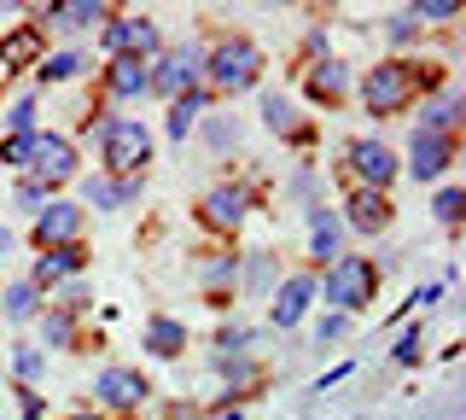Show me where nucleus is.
<instances>
[{
	"instance_id": "nucleus-1",
	"label": "nucleus",
	"mask_w": 466,
	"mask_h": 420,
	"mask_svg": "<svg viewBox=\"0 0 466 420\" xmlns=\"http://www.w3.org/2000/svg\"><path fill=\"white\" fill-rule=\"evenodd\" d=\"M257 77H262V47L251 36H222L210 53H204V82H210L216 94H245V88H257Z\"/></svg>"
},
{
	"instance_id": "nucleus-2",
	"label": "nucleus",
	"mask_w": 466,
	"mask_h": 420,
	"mask_svg": "<svg viewBox=\"0 0 466 420\" xmlns=\"http://www.w3.org/2000/svg\"><path fill=\"white\" fill-rule=\"evenodd\" d=\"M315 292H327L332 315H356V310H368L373 292H379V269L368 257H332L327 274H315Z\"/></svg>"
},
{
	"instance_id": "nucleus-3",
	"label": "nucleus",
	"mask_w": 466,
	"mask_h": 420,
	"mask_svg": "<svg viewBox=\"0 0 466 420\" xmlns=\"http://www.w3.org/2000/svg\"><path fill=\"white\" fill-rule=\"evenodd\" d=\"M99 158H106V176H140V164L152 158V128L140 118H106L94 128Z\"/></svg>"
},
{
	"instance_id": "nucleus-4",
	"label": "nucleus",
	"mask_w": 466,
	"mask_h": 420,
	"mask_svg": "<svg viewBox=\"0 0 466 420\" xmlns=\"http://www.w3.org/2000/svg\"><path fill=\"white\" fill-rule=\"evenodd\" d=\"M414 94H420V65H408V59H385L361 77V106L373 118H397Z\"/></svg>"
},
{
	"instance_id": "nucleus-5",
	"label": "nucleus",
	"mask_w": 466,
	"mask_h": 420,
	"mask_svg": "<svg viewBox=\"0 0 466 420\" xmlns=\"http://www.w3.org/2000/svg\"><path fill=\"white\" fill-rule=\"evenodd\" d=\"M29 169H35V181L53 193V187L76 181V147H70L65 135H53V128H35V140H29Z\"/></svg>"
},
{
	"instance_id": "nucleus-6",
	"label": "nucleus",
	"mask_w": 466,
	"mask_h": 420,
	"mask_svg": "<svg viewBox=\"0 0 466 420\" xmlns=\"http://www.w3.org/2000/svg\"><path fill=\"white\" fill-rule=\"evenodd\" d=\"M198 82H204V47H198V41H187V47H169L164 59L152 65V94L181 99V94H193Z\"/></svg>"
},
{
	"instance_id": "nucleus-7",
	"label": "nucleus",
	"mask_w": 466,
	"mask_h": 420,
	"mask_svg": "<svg viewBox=\"0 0 466 420\" xmlns=\"http://www.w3.org/2000/svg\"><path fill=\"white\" fill-rule=\"evenodd\" d=\"M111 59H157V24L152 18H135V12H123V18H106V30H99Z\"/></svg>"
},
{
	"instance_id": "nucleus-8",
	"label": "nucleus",
	"mask_w": 466,
	"mask_h": 420,
	"mask_svg": "<svg viewBox=\"0 0 466 420\" xmlns=\"http://www.w3.org/2000/svg\"><path fill=\"white\" fill-rule=\"evenodd\" d=\"M146 397H152V385H146L140 368H99V380H94V403H99V409L135 415V409H146Z\"/></svg>"
},
{
	"instance_id": "nucleus-9",
	"label": "nucleus",
	"mask_w": 466,
	"mask_h": 420,
	"mask_svg": "<svg viewBox=\"0 0 466 420\" xmlns=\"http://www.w3.org/2000/svg\"><path fill=\"white\" fill-rule=\"evenodd\" d=\"M245 216H251V193L245 187H210V193L198 199V222L210 228V234H239L245 228Z\"/></svg>"
},
{
	"instance_id": "nucleus-10",
	"label": "nucleus",
	"mask_w": 466,
	"mask_h": 420,
	"mask_svg": "<svg viewBox=\"0 0 466 420\" xmlns=\"http://www.w3.org/2000/svg\"><path fill=\"white\" fill-rule=\"evenodd\" d=\"M350 176L356 187H368V193H385L390 181H397V152L385 147V140H350Z\"/></svg>"
},
{
	"instance_id": "nucleus-11",
	"label": "nucleus",
	"mask_w": 466,
	"mask_h": 420,
	"mask_svg": "<svg viewBox=\"0 0 466 420\" xmlns=\"http://www.w3.org/2000/svg\"><path fill=\"white\" fill-rule=\"evenodd\" d=\"M35 245H41V251L82 245V205H70V199H47V210L35 216Z\"/></svg>"
},
{
	"instance_id": "nucleus-12",
	"label": "nucleus",
	"mask_w": 466,
	"mask_h": 420,
	"mask_svg": "<svg viewBox=\"0 0 466 420\" xmlns=\"http://www.w3.org/2000/svg\"><path fill=\"white\" fill-rule=\"evenodd\" d=\"M449 164H455V140L420 135V128H414V140H408V176H414V181H443Z\"/></svg>"
},
{
	"instance_id": "nucleus-13",
	"label": "nucleus",
	"mask_w": 466,
	"mask_h": 420,
	"mask_svg": "<svg viewBox=\"0 0 466 420\" xmlns=\"http://www.w3.org/2000/svg\"><path fill=\"white\" fill-rule=\"evenodd\" d=\"M315 274H286L280 286H274V303H268V322L274 327H298L303 315H309V303H315Z\"/></svg>"
},
{
	"instance_id": "nucleus-14",
	"label": "nucleus",
	"mask_w": 466,
	"mask_h": 420,
	"mask_svg": "<svg viewBox=\"0 0 466 420\" xmlns=\"http://www.w3.org/2000/svg\"><path fill=\"white\" fill-rule=\"evenodd\" d=\"M82 269H87V251H82V245H58V251H41V257H35V269H29V286H35V292H53V286L76 281Z\"/></svg>"
},
{
	"instance_id": "nucleus-15",
	"label": "nucleus",
	"mask_w": 466,
	"mask_h": 420,
	"mask_svg": "<svg viewBox=\"0 0 466 420\" xmlns=\"http://www.w3.org/2000/svg\"><path fill=\"white\" fill-rule=\"evenodd\" d=\"M106 18L111 12L99 6V0H53V6L35 12L41 30H58V36H76V30H87V24H106Z\"/></svg>"
},
{
	"instance_id": "nucleus-16",
	"label": "nucleus",
	"mask_w": 466,
	"mask_h": 420,
	"mask_svg": "<svg viewBox=\"0 0 466 420\" xmlns=\"http://www.w3.org/2000/svg\"><path fill=\"white\" fill-rule=\"evenodd\" d=\"M339 222L356 228V234H385V228H390V199H385V193H368V187H356Z\"/></svg>"
},
{
	"instance_id": "nucleus-17",
	"label": "nucleus",
	"mask_w": 466,
	"mask_h": 420,
	"mask_svg": "<svg viewBox=\"0 0 466 420\" xmlns=\"http://www.w3.org/2000/svg\"><path fill=\"white\" fill-rule=\"evenodd\" d=\"M99 82H106L111 99H146V94H152V65H146V59H111Z\"/></svg>"
},
{
	"instance_id": "nucleus-18",
	"label": "nucleus",
	"mask_w": 466,
	"mask_h": 420,
	"mask_svg": "<svg viewBox=\"0 0 466 420\" xmlns=\"http://www.w3.org/2000/svg\"><path fill=\"white\" fill-rule=\"evenodd\" d=\"M82 199L94 210H123L140 199V176H87L82 181Z\"/></svg>"
},
{
	"instance_id": "nucleus-19",
	"label": "nucleus",
	"mask_w": 466,
	"mask_h": 420,
	"mask_svg": "<svg viewBox=\"0 0 466 420\" xmlns=\"http://www.w3.org/2000/svg\"><path fill=\"white\" fill-rule=\"evenodd\" d=\"M41 41H47L41 24H18V30L0 41V77H12V70H24V65H41Z\"/></svg>"
},
{
	"instance_id": "nucleus-20",
	"label": "nucleus",
	"mask_w": 466,
	"mask_h": 420,
	"mask_svg": "<svg viewBox=\"0 0 466 420\" xmlns=\"http://www.w3.org/2000/svg\"><path fill=\"white\" fill-rule=\"evenodd\" d=\"M303 88H309V99H320V106H339V99L350 94V65H344V59H320V65H309Z\"/></svg>"
},
{
	"instance_id": "nucleus-21",
	"label": "nucleus",
	"mask_w": 466,
	"mask_h": 420,
	"mask_svg": "<svg viewBox=\"0 0 466 420\" xmlns=\"http://www.w3.org/2000/svg\"><path fill=\"white\" fill-rule=\"evenodd\" d=\"M339 245H344V222H339L327 205H309V257L332 263V257H344Z\"/></svg>"
},
{
	"instance_id": "nucleus-22",
	"label": "nucleus",
	"mask_w": 466,
	"mask_h": 420,
	"mask_svg": "<svg viewBox=\"0 0 466 420\" xmlns=\"http://www.w3.org/2000/svg\"><path fill=\"white\" fill-rule=\"evenodd\" d=\"M461 111H466V99L449 88V94H437L431 106H420V135H443V140H455V123H461Z\"/></svg>"
},
{
	"instance_id": "nucleus-23",
	"label": "nucleus",
	"mask_w": 466,
	"mask_h": 420,
	"mask_svg": "<svg viewBox=\"0 0 466 420\" xmlns=\"http://www.w3.org/2000/svg\"><path fill=\"white\" fill-rule=\"evenodd\" d=\"M146 351H152V356H181L187 351V327L181 322H175V315H152V322H146Z\"/></svg>"
},
{
	"instance_id": "nucleus-24",
	"label": "nucleus",
	"mask_w": 466,
	"mask_h": 420,
	"mask_svg": "<svg viewBox=\"0 0 466 420\" xmlns=\"http://www.w3.org/2000/svg\"><path fill=\"white\" fill-rule=\"evenodd\" d=\"M0 310H6V322L24 327V322H35V315H41V292L29 281H12L6 292H0Z\"/></svg>"
},
{
	"instance_id": "nucleus-25",
	"label": "nucleus",
	"mask_w": 466,
	"mask_h": 420,
	"mask_svg": "<svg viewBox=\"0 0 466 420\" xmlns=\"http://www.w3.org/2000/svg\"><path fill=\"white\" fill-rule=\"evenodd\" d=\"M41 82H76L82 70H87V53H76V47H65V53H41Z\"/></svg>"
},
{
	"instance_id": "nucleus-26",
	"label": "nucleus",
	"mask_w": 466,
	"mask_h": 420,
	"mask_svg": "<svg viewBox=\"0 0 466 420\" xmlns=\"http://www.w3.org/2000/svg\"><path fill=\"white\" fill-rule=\"evenodd\" d=\"M262 123H268L274 135H298V140H309V128H298V111H291V99H286V94H262Z\"/></svg>"
},
{
	"instance_id": "nucleus-27",
	"label": "nucleus",
	"mask_w": 466,
	"mask_h": 420,
	"mask_svg": "<svg viewBox=\"0 0 466 420\" xmlns=\"http://www.w3.org/2000/svg\"><path fill=\"white\" fill-rule=\"evenodd\" d=\"M41 374H47V351H41V344H12V380L24 391H35Z\"/></svg>"
},
{
	"instance_id": "nucleus-28",
	"label": "nucleus",
	"mask_w": 466,
	"mask_h": 420,
	"mask_svg": "<svg viewBox=\"0 0 466 420\" xmlns=\"http://www.w3.org/2000/svg\"><path fill=\"white\" fill-rule=\"evenodd\" d=\"M198 111H204V88L181 94V99H169V140H187V128L198 123Z\"/></svg>"
},
{
	"instance_id": "nucleus-29",
	"label": "nucleus",
	"mask_w": 466,
	"mask_h": 420,
	"mask_svg": "<svg viewBox=\"0 0 466 420\" xmlns=\"http://www.w3.org/2000/svg\"><path fill=\"white\" fill-rule=\"evenodd\" d=\"M204 286H210V292H222V286H239V257L210 251V263H204Z\"/></svg>"
},
{
	"instance_id": "nucleus-30",
	"label": "nucleus",
	"mask_w": 466,
	"mask_h": 420,
	"mask_svg": "<svg viewBox=\"0 0 466 420\" xmlns=\"http://www.w3.org/2000/svg\"><path fill=\"white\" fill-rule=\"evenodd\" d=\"M47 199H53V193H47V187H41L35 176H29V181H18V187H12V205H18L24 216H41V210H47Z\"/></svg>"
},
{
	"instance_id": "nucleus-31",
	"label": "nucleus",
	"mask_w": 466,
	"mask_h": 420,
	"mask_svg": "<svg viewBox=\"0 0 466 420\" xmlns=\"http://www.w3.org/2000/svg\"><path fill=\"white\" fill-rule=\"evenodd\" d=\"M6 128L12 135H35V94H18L6 106Z\"/></svg>"
},
{
	"instance_id": "nucleus-32",
	"label": "nucleus",
	"mask_w": 466,
	"mask_h": 420,
	"mask_svg": "<svg viewBox=\"0 0 466 420\" xmlns=\"http://www.w3.org/2000/svg\"><path fill=\"white\" fill-rule=\"evenodd\" d=\"M239 281H245V292H262V286L274 281V257H268V251H251V263H245Z\"/></svg>"
},
{
	"instance_id": "nucleus-33",
	"label": "nucleus",
	"mask_w": 466,
	"mask_h": 420,
	"mask_svg": "<svg viewBox=\"0 0 466 420\" xmlns=\"http://www.w3.org/2000/svg\"><path fill=\"white\" fill-rule=\"evenodd\" d=\"M420 24H449V18H461V0H420V6H408Z\"/></svg>"
},
{
	"instance_id": "nucleus-34",
	"label": "nucleus",
	"mask_w": 466,
	"mask_h": 420,
	"mask_svg": "<svg viewBox=\"0 0 466 420\" xmlns=\"http://www.w3.org/2000/svg\"><path fill=\"white\" fill-rule=\"evenodd\" d=\"M41 333H47V344H53V351H65V344H70V333H76V327H70V310H58V303H53V310H47V322H41Z\"/></svg>"
},
{
	"instance_id": "nucleus-35",
	"label": "nucleus",
	"mask_w": 466,
	"mask_h": 420,
	"mask_svg": "<svg viewBox=\"0 0 466 420\" xmlns=\"http://www.w3.org/2000/svg\"><path fill=\"white\" fill-rule=\"evenodd\" d=\"M414 36H420V18H414V12H408V6H402V12H397V18H390V24H385V41H390V47H408V41H414Z\"/></svg>"
},
{
	"instance_id": "nucleus-36",
	"label": "nucleus",
	"mask_w": 466,
	"mask_h": 420,
	"mask_svg": "<svg viewBox=\"0 0 466 420\" xmlns=\"http://www.w3.org/2000/svg\"><path fill=\"white\" fill-rule=\"evenodd\" d=\"M461 205H466L461 187H443V193H437V205H431V216H437L443 228H455V222H461Z\"/></svg>"
},
{
	"instance_id": "nucleus-37",
	"label": "nucleus",
	"mask_w": 466,
	"mask_h": 420,
	"mask_svg": "<svg viewBox=\"0 0 466 420\" xmlns=\"http://www.w3.org/2000/svg\"><path fill=\"white\" fill-rule=\"evenodd\" d=\"M420 351H426V339H420V327H408L402 339H397V351H390V356H397L402 368H414V362H420Z\"/></svg>"
},
{
	"instance_id": "nucleus-38",
	"label": "nucleus",
	"mask_w": 466,
	"mask_h": 420,
	"mask_svg": "<svg viewBox=\"0 0 466 420\" xmlns=\"http://www.w3.org/2000/svg\"><path fill=\"white\" fill-rule=\"evenodd\" d=\"M350 333V315H320L315 322V344H332V339H344Z\"/></svg>"
},
{
	"instance_id": "nucleus-39",
	"label": "nucleus",
	"mask_w": 466,
	"mask_h": 420,
	"mask_svg": "<svg viewBox=\"0 0 466 420\" xmlns=\"http://www.w3.org/2000/svg\"><path fill=\"white\" fill-rule=\"evenodd\" d=\"M233 140H239V128H233L228 118H216V123H210V147H216V152H228Z\"/></svg>"
},
{
	"instance_id": "nucleus-40",
	"label": "nucleus",
	"mask_w": 466,
	"mask_h": 420,
	"mask_svg": "<svg viewBox=\"0 0 466 420\" xmlns=\"http://www.w3.org/2000/svg\"><path fill=\"white\" fill-rule=\"evenodd\" d=\"M18 420H41V397H35V391H18Z\"/></svg>"
},
{
	"instance_id": "nucleus-41",
	"label": "nucleus",
	"mask_w": 466,
	"mask_h": 420,
	"mask_svg": "<svg viewBox=\"0 0 466 420\" xmlns=\"http://www.w3.org/2000/svg\"><path fill=\"white\" fill-rule=\"evenodd\" d=\"M12 245H18V240H12V228L0 222V263H6V257H12Z\"/></svg>"
},
{
	"instance_id": "nucleus-42",
	"label": "nucleus",
	"mask_w": 466,
	"mask_h": 420,
	"mask_svg": "<svg viewBox=\"0 0 466 420\" xmlns=\"http://www.w3.org/2000/svg\"><path fill=\"white\" fill-rule=\"evenodd\" d=\"M65 420H106V415H65Z\"/></svg>"
}]
</instances>
